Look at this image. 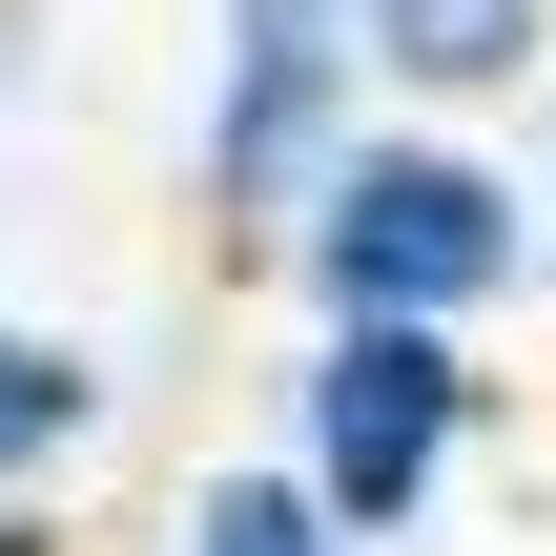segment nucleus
<instances>
[{
  "label": "nucleus",
  "mask_w": 556,
  "mask_h": 556,
  "mask_svg": "<svg viewBox=\"0 0 556 556\" xmlns=\"http://www.w3.org/2000/svg\"><path fill=\"white\" fill-rule=\"evenodd\" d=\"M516 289H536V165H495L475 124H371L289 227L309 330H495Z\"/></svg>",
  "instance_id": "f257e3e1"
},
{
  "label": "nucleus",
  "mask_w": 556,
  "mask_h": 556,
  "mask_svg": "<svg viewBox=\"0 0 556 556\" xmlns=\"http://www.w3.org/2000/svg\"><path fill=\"white\" fill-rule=\"evenodd\" d=\"M371 124H392V103H371V0H206V103H186V206H206V248L289 268L309 186H330Z\"/></svg>",
  "instance_id": "f03ea898"
},
{
  "label": "nucleus",
  "mask_w": 556,
  "mask_h": 556,
  "mask_svg": "<svg viewBox=\"0 0 556 556\" xmlns=\"http://www.w3.org/2000/svg\"><path fill=\"white\" fill-rule=\"evenodd\" d=\"M309 495H330V536H433L454 516V475L495 454V371H475V330H309L289 351V433H268Z\"/></svg>",
  "instance_id": "7ed1b4c3"
},
{
  "label": "nucleus",
  "mask_w": 556,
  "mask_h": 556,
  "mask_svg": "<svg viewBox=\"0 0 556 556\" xmlns=\"http://www.w3.org/2000/svg\"><path fill=\"white\" fill-rule=\"evenodd\" d=\"M371 103H392V124L556 103V0H371Z\"/></svg>",
  "instance_id": "20e7f679"
},
{
  "label": "nucleus",
  "mask_w": 556,
  "mask_h": 556,
  "mask_svg": "<svg viewBox=\"0 0 556 556\" xmlns=\"http://www.w3.org/2000/svg\"><path fill=\"white\" fill-rule=\"evenodd\" d=\"M103 413H124V371H103L83 330L0 309V516H62V475L103 454Z\"/></svg>",
  "instance_id": "39448f33"
},
{
  "label": "nucleus",
  "mask_w": 556,
  "mask_h": 556,
  "mask_svg": "<svg viewBox=\"0 0 556 556\" xmlns=\"http://www.w3.org/2000/svg\"><path fill=\"white\" fill-rule=\"evenodd\" d=\"M165 556H371V536H330V495H309L289 454H227V475H186Z\"/></svg>",
  "instance_id": "423d86ee"
},
{
  "label": "nucleus",
  "mask_w": 556,
  "mask_h": 556,
  "mask_svg": "<svg viewBox=\"0 0 556 556\" xmlns=\"http://www.w3.org/2000/svg\"><path fill=\"white\" fill-rule=\"evenodd\" d=\"M536 309H556V103H536Z\"/></svg>",
  "instance_id": "0eeeda50"
},
{
  "label": "nucleus",
  "mask_w": 556,
  "mask_h": 556,
  "mask_svg": "<svg viewBox=\"0 0 556 556\" xmlns=\"http://www.w3.org/2000/svg\"><path fill=\"white\" fill-rule=\"evenodd\" d=\"M21 62H41V0H0V83H21Z\"/></svg>",
  "instance_id": "6e6552de"
},
{
  "label": "nucleus",
  "mask_w": 556,
  "mask_h": 556,
  "mask_svg": "<svg viewBox=\"0 0 556 556\" xmlns=\"http://www.w3.org/2000/svg\"><path fill=\"white\" fill-rule=\"evenodd\" d=\"M0 556H62V516H0Z\"/></svg>",
  "instance_id": "1a4fd4ad"
}]
</instances>
